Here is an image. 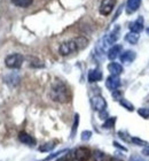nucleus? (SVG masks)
I'll return each mask as SVG.
<instances>
[{"label": "nucleus", "instance_id": "nucleus-1", "mask_svg": "<svg viewBox=\"0 0 149 161\" xmlns=\"http://www.w3.org/2000/svg\"><path fill=\"white\" fill-rule=\"evenodd\" d=\"M50 94L52 100L56 101V103H61V104L69 103L70 98H71L69 87L67 86V84L61 80H56L52 84Z\"/></svg>", "mask_w": 149, "mask_h": 161}, {"label": "nucleus", "instance_id": "nucleus-2", "mask_svg": "<svg viewBox=\"0 0 149 161\" xmlns=\"http://www.w3.org/2000/svg\"><path fill=\"white\" fill-rule=\"evenodd\" d=\"M23 61L24 58L22 54L14 53L7 55L6 59H5V64H6V67L10 68V69H19V68L22 67Z\"/></svg>", "mask_w": 149, "mask_h": 161}, {"label": "nucleus", "instance_id": "nucleus-3", "mask_svg": "<svg viewBox=\"0 0 149 161\" xmlns=\"http://www.w3.org/2000/svg\"><path fill=\"white\" fill-rule=\"evenodd\" d=\"M78 45H77L76 40H68V42H64L60 45L59 47V52L61 55H69L71 53H75L76 51H78Z\"/></svg>", "mask_w": 149, "mask_h": 161}, {"label": "nucleus", "instance_id": "nucleus-4", "mask_svg": "<svg viewBox=\"0 0 149 161\" xmlns=\"http://www.w3.org/2000/svg\"><path fill=\"white\" fill-rule=\"evenodd\" d=\"M91 150L88 147H85V146H80V147H77L75 151L72 152V157L75 160L77 161H88L91 158Z\"/></svg>", "mask_w": 149, "mask_h": 161}, {"label": "nucleus", "instance_id": "nucleus-5", "mask_svg": "<svg viewBox=\"0 0 149 161\" xmlns=\"http://www.w3.org/2000/svg\"><path fill=\"white\" fill-rule=\"evenodd\" d=\"M91 106L94 111L96 112H102L106 111L107 108V101L102 96H94L91 98Z\"/></svg>", "mask_w": 149, "mask_h": 161}, {"label": "nucleus", "instance_id": "nucleus-6", "mask_svg": "<svg viewBox=\"0 0 149 161\" xmlns=\"http://www.w3.org/2000/svg\"><path fill=\"white\" fill-rule=\"evenodd\" d=\"M119 31H120V28L116 27L113 31H111V32H109L106 37L103 38V43H104L103 45H104V46L115 45V43H116L117 40H118V38H119Z\"/></svg>", "mask_w": 149, "mask_h": 161}, {"label": "nucleus", "instance_id": "nucleus-7", "mask_svg": "<svg viewBox=\"0 0 149 161\" xmlns=\"http://www.w3.org/2000/svg\"><path fill=\"white\" fill-rule=\"evenodd\" d=\"M115 3H116L115 0H102V1H101V5H100V8H99L100 14H101V15H104V16L109 15L114 10Z\"/></svg>", "mask_w": 149, "mask_h": 161}, {"label": "nucleus", "instance_id": "nucleus-8", "mask_svg": "<svg viewBox=\"0 0 149 161\" xmlns=\"http://www.w3.org/2000/svg\"><path fill=\"white\" fill-rule=\"evenodd\" d=\"M106 86L111 92L115 90H118V87L120 86V78L118 76H115V75H110L109 77H107L106 80Z\"/></svg>", "mask_w": 149, "mask_h": 161}, {"label": "nucleus", "instance_id": "nucleus-9", "mask_svg": "<svg viewBox=\"0 0 149 161\" xmlns=\"http://www.w3.org/2000/svg\"><path fill=\"white\" fill-rule=\"evenodd\" d=\"M19 139H20V142L22 144L28 145V146H35L37 143L36 139H35L31 135L25 132V131H21L20 134H19Z\"/></svg>", "mask_w": 149, "mask_h": 161}, {"label": "nucleus", "instance_id": "nucleus-10", "mask_svg": "<svg viewBox=\"0 0 149 161\" xmlns=\"http://www.w3.org/2000/svg\"><path fill=\"white\" fill-rule=\"evenodd\" d=\"M122 50H123L122 45H119V44L113 45V46L110 47V50L108 51L107 57H108V59H110V60H115L116 58L119 57V54L122 53Z\"/></svg>", "mask_w": 149, "mask_h": 161}, {"label": "nucleus", "instance_id": "nucleus-11", "mask_svg": "<svg viewBox=\"0 0 149 161\" xmlns=\"http://www.w3.org/2000/svg\"><path fill=\"white\" fill-rule=\"evenodd\" d=\"M136 52H133L131 50H126L120 54L119 58H120V61H122L123 64H131L136 59Z\"/></svg>", "mask_w": 149, "mask_h": 161}, {"label": "nucleus", "instance_id": "nucleus-12", "mask_svg": "<svg viewBox=\"0 0 149 161\" xmlns=\"http://www.w3.org/2000/svg\"><path fill=\"white\" fill-rule=\"evenodd\" d=\"M3 80H5V83L8 84L10 87H14V86H16V85H19L21 78L17 74L13 73V74H9V75H7V76H5Z\"/></svg>", "mask_w": 149, "mask_h": 161}, {"label": "nucleus", "instance_id": "nucleus-13", "mask_svg": "<svg viewBox=\"0 0 149 161\" xmlns=\"http://www.w3.org/2000/svg\"><path fill=\"white\" fill-rule=\"evenodd\" d=\"M87 80L89 83H94V82H99L102 80V73L100 69H91L87 75Z\"/></svg>", "mask_w": 149, "mask_h": 161}, {"label": "nucleus", "instance_id": "nucleus-14", "mask_svg": "<svg viewBox=\"0 0 149 161\" xmlns=\"http://www.w3.org/2000/svg\"><path fill=\"white\" fill-rule=\"evenodd\" d=\"M130 30L132 31V32H136V34H139L140 31H142L143 29V19L142 17H139L136 21L134 22H131L129 25Z\"/></svg>", "mask_w": 149, "mask_h": 161}, {"label": "nucleus", "instance_id": "nucleus-15", "mask_svg": "<svg viewBox=\"0 0 149 161\" xmlns=\"http://www.w3.org/2000/svg\"><path fill=\"white\" fill-rule=\"evenodd\" d=\"M108 70L111 75L119 76L123 73V66L120 64H117V62H110L108 64Z\"/></svg>", "mask_w": 149, "mask_h": 161}, {"label": "nucleus", "instance_id": "nucleus-16", "mask_svg": "<svg viewBox=\"0 0 149 161\" xmlns=\"http://www.w3.org/2000/svg\"><path fill=\"white\" fill-rule=\"evenodd\" d=\"M140 5H141V0H127L126 3V9L127 13H133L139 9Z\"/></svg>", "mask_w": 149, "mask_h": 161}, {"label": "nucleus", "instance_id": "nucleus-17", "mask_svg": "<svg viewBox=\"0 0 149 161\" xmlns=\"http://www.w3.org/2000/svg\"><path fill=\"white\" fill-rule=\"evenodd\" d=\"M139 34H136V32H129V34H126L125 36V40L127 42V43L132 44V45H134V44H136L138 42H139Z\"/></svg>", "mask_w": 149, "mask_h": 161}, {"label": "nucleus", "instance_id": "nucleus-18", "mask_svg": "<svg viewBox=\"0 0 149 161\" xmlns=\"http://www.w3.org/2000/svg\"><path fill=\"white\" fill-rule=\"evenodd\" d=\"M12 3L17 7H22V8H27L31 3H33V0H12Z\"/></svg>", "mask_w": 149, "mask_h": 161}, {"label": "nucleus", "instance_id": "nucleus-19", "mask_svg": "<svg viewBox=\"0 0 149 161\" xmlns=\"http://www.w3.org/2000/svg\"><path fill=\"white\" fill-rule=\"evenodd\" d=\"M119 104L122 105L123 107H125L127 111H130V112H132V111H134V107H133V105L130 103L129 100H126V99H124V98H122L120 100H119Z\"/></svg>", "mask_w": 149, "mask_h": 161}, {"label": "nucleus", "instance_id": "nucleus-20", "mask_svg": "<svg viewBox=\"0 0 149 161\" xmlns=\"http://www.w3.org/2000/svg\"><path fill=\"white\" fill-rule=\"evenodd\" d=\"M115 122H116V118H108L106 120V122L103 123L102 127L104 128V129H111V128H114V125H115Z\"/></svg>", "mask_w": 149, "mask_h": 161}, {"label": "nucleus", "instance_id": "nucleus-21", "mask_svg": "<svg viewBox=\"0 0 149 161\" xmlns=\"http://www.w3.org/2000/svg\"><path fill=\"white\" fill-rule=\"evenodd\" d=\"M54 147H55V144H54V143H46L45 145L40 146L39 151L40 152H50V151H52Z\"/></svg>", "mask_w": 149, "mask_h": 161}, {"label": "nucleus", "instance_id": "nucleus-22", "mask_svg": "<svg viewBox=\"0 0 149 161\" xmlns=\"http://www.w3.org/2000/svg\"><path fill=\"white\" fill-rule=\"evenodd\" d=\"M93 155H94V161H106L107 159L106 154L101 151H95Z\"/></svg>", "mask_w": 149, "mask_h": 161}, {"label": "nucleus", "instance_id": "nucleus-23", "mask_svg": "<svg viewBox=\"0 0 149 161\" xmlns=\"http://www.w3.org/2000/svg\"><path fill=\"white\" fill-rule=\"evenodd\" d=\"M30 66L36 67V68H40V67H44V64L40 60L36 59V58H31V60H30Z\"/></svg>", "mask_w": 149, "mask_h": 161}, {"label": "nucleus", "instance_id": "nucleus-24", "mask_svg": "<svg viewBox=\"0 0 149 161\" xmlns=\"http://www.w3.org/2000/svg\"><path fill=\"white\" fill-rule=\"evenodd\" d=\"M66 152H68V150H61V151L55 152V153H53V154L48 155L47 158H45L44 160H41V161H50V160H52V159H54V158H56V157H59V155H60V154H62V153H66Z\"/></svg>", "mask_w": 149, "mask_h": 161}, {"label": "nucleus", "instance_id": "nucleus-25", "mask_svg": "<svg viewBox=\"0 0 149 161\" xmlns=\"http://www.w3.org/2000/svg\"><path fill=\"white\" fill-rule=\"evenodd\" d=\"M78 123H79V115L76 114L75 115V121H73V127H72V132H71V137H73L75 134H76V130H77V128H78Z\"/></svg>", "mask_w": 149, "mask_h": 161}, {"label": "nucleus", "instance_id": "nucleus-26", "mask_svg": "<svg viewBox=\"0 0 149 161\" xmlns=\"http://www.w3.org/2000/svg\"><path fill=\"white\" fill-rule=\"evenodd\" d=\"M138 114L143 119H149V109H147V108H139L138 109Z\"/></svg>", "mask_w": 149, "mask_h": 161}, {"label": "nucleus", "instance_id": "nucleus-27", "mask_svg": "<svg viewBox=\"0 0 149 161\" xmlns=\"http://www.w3.org/2000/svg\"><path fill=\"white\" fill-rule=\"evenodd\" d=\"M91 137H92V131H88V130H85L82 132V141L83 142H87L91 139Z\"/></svg>", "mask_w": 149, "mask_h": 161}, {"label": "nucleus", "instance_id": "nucleus-28", "mask_svg": "<svg viewBox=\"0 0 149 161\" xmlns=\"http://www.w3.org/2000/svg\"><path fill=\"white\" fill-rule=\"evenodd\" d=\"M131 142H132V143H134L136 145H139V146H145V145L148 144L146 141H142V139H140V138H138V137L131 138Z\"/></svg>", "mask_w": 149, "mask_h": 161}, {"label": "nucleus", "instance_id": "nucleus-29", "mask_svg": "<svg viewBox=\"0 0 149 161\" xmlns=\"http://www.w3.org/2000/svg\"><path fill=\"white\" fill-rule=\"evenodd\" d=\"M113 98L115 99V100H120L122 99V93L119 92L118 90H115V91H113Z\"/></svg>", "mask_w": 149, "mask_h": 161}, {"label": "nucleus", "instance_id": "nucleus-30", "mask_svg": "<svg viewBox=\"0 0 149 161\" xmlns=\"http://www.w3.org/2000/svg\"><path fill=\"white\" fill-rule=\"evenodd\" d=\"M100 119H102V120H107V119H108V113H107L106 111L100 112Z\"/></svg>", "mask_w": 149, "mask_h": 161}, {"label": "nucleus", "instance_id": "nucleus-31", "mask_svg": "<svg viewBox=\"0 0 149 161\" xmlns=\"http://www.w3.org/2000/svg\"><path fill=\"white\" fill-rule=\"evenodd\" d=\"M143 155H147V157H149V145H147V146H145V147L142 148V152H141Z\"/></svg>", "mask_w": 149, "mask_h": 161}, {"label": "nucleus", "instance_id": "nucleus-32", "mask_svg": "<svg viewBox=\"0 0 149 161\" xmlns=\"http://www.w3.org/2000/svg\"><path fill=\"white\" fill-rule=\"evenodd\" d=\"M114 145H115V146H116V147H118V148H120V150H122V151H127V148L126 147H124V146H120V144H118V143H117V142H114Z\"/></svg>", "mask_w": 149, "mask_h": 161}, {"label": "nucleus", "instance_id": "nucleus-33", "mask_svg": "<svg viewBox=\"0 0 149 161\" xmlns=\"http://www.w3.org/2000/svg\"><path fill=\"white\" fill-rule=\"evenodd\" d=\"M56 161H69V157H68V155H66V157H61V158H59Z\"/></svg>", "mask_w": 149, "mask_h": 161}, {"label": "nucleus", "instance_id": "nucleus-34", "mask_svg": "<svg viewBox=\"0 0 149 161\" xmlns=\"http://www.w3.org/2000/svg\"><path fill=\"white\" fill-rule=\"evenodd\" d=\"M131 161H145V160H142L140 157H132V158H131Z\"/></svg>", "mask_w": 149, "mask_h": 161}, {"label": "nucleus", "instance_id": "nucleus-35", "mask_svg": "<svg viewBox=\"0 0 149 161\" xmlns=\"http://www.w3.org/2000/svg\"><path fill=\"white\" fill-rule=\"evenodd\" d=\"M108 161H122V160H119V159H117V158H109Z\"/></svg>", "mask_w": 149, "mask_h": 161}, {"label": "nucleus", "instance_id": "nucleus-36", "mask_svg": "<svg viewBox=\"0 0 149 161\" xmlns=\"http://www.w3.org/2000/svg\"><path fill=\"white\" fill-rule=\"evenodd\" d=\"M147 34L149 35V28H148V29H147Z\"/></svg>", "mask_w": 149, "mask_h": 161}, {"label": "nucleus", "instance_id": "nucleus-37", "mask_svg": "<svg viewBox=\"0 0 149 161\" xmlns=\"http://www.w3.org/2000/svg\"><path fill=\"white\" fill-rule=\"evenodd\" d=\"M75 161H77V160H75Z\"/></svg>", "mask_w": 149, "mask_h": 161}]
</instances>
